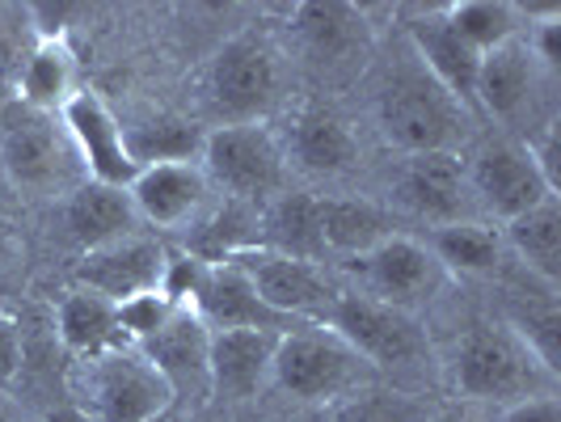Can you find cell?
<instances>
[{"label":"cell","instance_id":"cell-6","mask_svg":"<svg viewBox=\"0 0 561 422\" xmlns=\"http://www.w3.org/2000/svg\"><path fill=\"white\" fill-rule=\"evenodd\" d=\"M325 326L367 367H410L426 355V338L410 312L367 300L359 292H337L330 312H325Z\"/></svg>","mask_w":561,"mask_h":422},{"label":"cell","instance_id":"cell-15","mask_svg":"<svg viewBox=\"0 0 561 422\" xmlns=\"http://www.w3.org/2000/svg\"><path fill=\"white\" fill-rule=\"evenodd\" d=\"M275 346L279 330H211L207 385L228 401H245L271 380Z\"/></svg>","mask_w":561,"mask_h":422},{"label":"cell","instance_id":"cell-2","mask_svg":"<svg viewBox=\"0 0 561 422\" xmlns=\"http://www.w3.org/2000/svg\"><path fill=\"white\" fill-rule=\"evenodd\" d=\"M84 401L93 422H157L169 414L173 389L140 346H118L84 360Z\"/></svg>","mask_w":561,"mask_h":422},{"label":"cell","instance_id":"cell-24","mask_svg":"<svg viewBox=\"0 0 561 422\" xmlns=\"http://www.w3.org/2000/svg\"><path fill=\"white\" fill-rule=\"evenodd\" d=\"M291 152L309 173H342L355 166V136L330 111H300L291 127Z\"/></svg>","mask_w":561,"mask_h":422},{"label":"cell","instance_id":"cell-19","mask_svg":"<svg viewBox=\"0 0 561 422\" xmlns=\"http://www.w3.org/2000/svg\"><path fill=\"white\" fill-rule=\"evenodd\" d=\"M64 220H68V232L77 237L89 250H102V246H114L123 237L136 232V203H131V191L127 186H106V182H84L77 195L68 198L64 207Z\"/></svg>","mask_w":561,"mask_h":422},{"label":"cell","instance_id":"cell-1","mask_svg":"<svg viewBox=\"0 0 561 422\" xmlns=\"http://www.w3.org/2000/svg\"><path fill=\"white\" fill-rule=\"evenodd\" d=\"M451 380L456 389L473 401H519V397L545 394L553 380L536 355L524 346V338L511 326H473L469 334L456 342L451 355Z\"/></svg>","mask_w":561,"mask_h":422},{"label":"cell","instance_id":"cell-25","mask_svg":"<svg viewBox=\"0 0 561 422\" xmlns=\"http://www.w3.org/2000/svg\"><path fill=\"white\" fill-rule=\"evenodd\" d=\"M511 250L524 258V266L536 271L545 283H558L561 275V207L558 198H545L540 207L515 216L506 225Z\"/></svg>","mask_w":561,"mask_h":422},{"label":"cell","instance_id":"cell-35","mask_svg":"<svg viewBox=\"0 0 561 422\" xmlns=\"http://www.w3.org/2000/svg\"><path fill=\"white\" fill-rule=\"evenodd\" d=\"M18 367H22V338L9 321H0V389L18 376Z\"/></svg>","mask_w":561,"mask_h":422},{"label":"cell","instance_id":"cell-36","mask_svg":"<svg viewBox=\"0 0 561 422\" xmlns=\"http://www.w3.org/2000/svg\"><path fill=\"white\" fill-rule=\"evenodd\" d=\"M330 422H380V419H376V410L364 406V401H346V406H337L334 414H330Z\"/></svg>","mask_w":561,"mask_h":422},{"label":"cell","instance_id":"cell-4","mask_svg":"<svg viewBox=\"0 0 561 422\" xmlns=\"http://www.w3.org/2000/svg\"><path fill=\"white\" fill-rule=\"evenodd\" d=\"M364 367V360L330 330H296V334H279L271 380L305 406H325L334 397L351 394Z\"/></svg>","mask_w":561,"mask_h":422},{"label":"cell","instance_id":"cell-14","mask_svg":"<svg viewBox=\"0 0 561 422\" xmlns=\"http://www.w3.org/2000/svg\"><path fill=\"white\" fill-rule=\"evenodd\" d=\"M469 195V173L456 152H414L397 173V198L431 225H451L465 212Z\"/></svg>","mask_w":561,"mask_h":422},{"label":"cell","instance_id":"cell-11","mask_svg":"<svg viewBox=\"0 0 561 422\" xmlns=\"http://www.w3.org/2000/svg\"><path fill=\"white\" fill-rule=\"evenodd\" d=\"M59 123H64L68 140L81 148L93 182H106V186H131L136 182L140 166L127 152V132L118 127V118L106 111V102L98 93H72L59 111Z\"/></svg>","mask_w":561,"mask_h":422},{"label":"cell","instance_id":"cell-30","mask_svg":"<svg viewBox=\"0 0 561 422\" xmlns=\"http://www.w3.org/2000/svg\"><path fill=\"white\" fill-rule=\"evenodd\" d=\"M296 30L305 34L317 56L334 59L346 56L359 34H364V18L351 9V4H337V0H325V4H300L296 9Z\"/></svg>","mask_w":561,"mask_h":422},{"label":"cell","instance_id":"cell-28","mask_svg":"<svg viewBox=\"0 0 561 422\" xmlns=\"http://www.w3.org/2000/svg\"><path fill=\"white\" fill-rule=\"evenodd\" d=\"M426 250L435 253V262L444 271H460V275H485L499 266V253H503V241L494 228L478 225V220H451V225H439L431 232V246Z\"/></svg>","mask_w":561,"mask_h":422},{"label":"cell","instance_id":"cell-27","mask_svg":"<svg viewBox=\"0 0 561 422\" xmlns=\"http://www.w3.org/2000/svg\"><path fill=\"white\" fill-rule=\"evenodd\" d=\"M72 56L59 38L38 43L26 59H22V72H18V89H22V102L34 111H64V102L72 98Z\"/></svg>","mask_w":561,"mask_h":422},{"label":"cell","instance_id":"cell-13","mask_svg":"<svg viewBox=\"0 0 561 422\" xmlns=\"http://www.w3.org/2000/svg\"><path fill=\"white\" fill-rule=\"evenodd\" d=\"M469 173V191H478L481 203L499 216V220H515L524 212L540 207L545 198H558L545 178L536 173L528 148H515V144H490L473 157V166H465Z\"/></svg>","mask_w":561,"mask_h":422},{"label":"cell","instance_id":"cell-8","mask_svg":"<svg viewBox=\"0 0 561 422\" xmlns=\"http://www.w3.org/2000/svg\"><path fill=\"white\" fill-rule=\"evenodd\" d=\"M228 262L250 280L257 300L271 312H279L283 321L287 317H321L325 321V312L337 296L325 280V271L317 262H305V258H287V253L253 246Z\"/></svg>","mask_w":561,"mask_h":422},{"label":"cell","instance_id":"cell-38","mask_svg":"<svg viewBox=\"0 0 561 422\" xmlns=\"http://www.w3.org/2000/svg\"><path fill=\"white\" fill-rule=\"evenodd\" d=\"M9 250H13V232H9V225H0V262L9 258Z\"/></svg>","mask_w":561,"mask_h":422},{"label":"cell","instance_id":"cell-9","mask_svg":"<svg viewBox=\"0 0 561 422\" xmlns=\"http://www.w3.org/2000/svg\"><path fill=\"white\" fill-rule=\"evenodd\" d=\"M355 275L364 280L367 300H380L389 309L410 312L414 305L431 300L444 283V266L435 262V253L414 237H385L380 246L355 258Z\"/></svg>","mask_w":561,"mask_h":422},{"label":"cell","instance_id":"cell-16","mask_svg":"<svg viewBox=\"0 0 561 422\" xmlns=\"http://www.w3.org/2000/svg\"><path fill=\"white\" fill-rule=\"evenodd\" d=\"M207 346H211V330L195 309H173L165 326L152 338H144L140 351L148 364L157 367L169 380L173 397L178 394H207Z\"/></svg>","mask_w":561,"mask_h":422},{"label":"cell","instance_id":"cell-39","mask_svg":"<svg viewBox=\"0 0 561 422\" xmlns=\"http://www.w3.org/2000/svg\"><path fill=\"white\" fill-rule=\"evenodd\" d=\"M296 422H330V414H305V419H296Z\"/></svg>","mask_w":561,"mask_h":422},{"label":"cell","instance_id":"cell-33","mask_svg":"<svg viewBox=\"0 0 561 422\" xmlns=\"http://www.w3.org/2000/svg\"><path fill=\"white\" fill-rule=\"evenodd\" d=\"M494 422H561V401L553 389L533 394V397H519V401L503 406V414H499Z\"/></svg>","mask_w":561,"mask_h":422},{"label":"cell","instance_id":"cell-18","mask_svg":"<svg viewBox=\"0 0 561 422\" xmlns=\"http://www.w3.org/2000/svg\"><path fill=\"white\" fill-rule=\"evenodd\" d=\"M191 309L207 321V330H279L283 326L279 312H271L257 300L250 280L232 262L203 266V280H198Z\"/></svg>","mask_w":561,"mask_h":422},{"label":"cell","instance_id":"cell-12","mask_svg":"<svg viewBox=\"0 0 561 422\" xmlns=\"http://www.w3.org/2000/svg\"><path fill=\"white\" fill-rule=\"evenodd\" d=\"M165 266L169 253L157 241L123 237L114 246L84 253L81 266H77V283H81L84 292L106 296L111 305H123V300H136L144 292H161Z\"/></svg>","mask_w":561,"mask_h":422},{"label":"cell","instance_id":"cell-22","mask_svg":"<svg viewBox=\"0 0 561 422\" xmlns=\"http://www.w3.org/2000/svg\"><path fill=\"white\" fill-rule=\"evenodd\" d=\"M410 34H414V47H419L422 64H426V77L439 84L448 98H473L481 56L469 52V47L451 34L448 18H444V13H431V18L414 22Z\"/></svg>","mask_w":561,"mask_h":422},{"label":"cell","instance_id":"cell-3","mask_svg":"<svg viewBox=\"0 0 561 422\" xmlns=\"http://www.w3.org/2000/svg\"><path fill=\"white\" fill-rule=\"evenodd\" d=\"M198 169L237 203H262L283 186V148L262 123H228L203 136Z\"/></svg>","mask_w":561,"mask_h":422},{"label":"cell","instance_id":"cell-17","mask_svg":"<svg viewBox=\"0 0 561 422\" xmlns=\"http://www.w3.org/2000/svg\"><path fill=\"white\" fill-rule=\"evenodd\" d=\"M127 191L136 203V216L157 228H178L198 216L207 198V178L195 161H165V166H144Z\"/></svg>","mask_w":561,"mask_h":422},{"label":"cell","instance_id":"cell-41","mask_svg":"<svg viewBox=\"0 0 561 422\" xmlns=\"http://www.w3.org/2000/svg\"><path fill=\"white\" fill-rule=\"evenodd\" d=\"M0 422H4V419H0Z\"/></svg>","mask_w":561,"mask_h":422},{"label":"cell","instance_id":"cell-10","mask_svg":"<svg viewBox=\"0 0 561 422\" xmlns=\"http://www.w3.org/2000/svg\"><path fill=\"white\" fill-rule=\"evenodd\" d=\"M0 166L22 186H51L64 166L56 118L26 106L22 98L0 102Z\"/></svg>","mask_w":561,"mask_h":422},{"label":"cell","instance_id":"cell-21","mask_svg":"<svg viewBox=\"0 0 561 422\" xmlns=\"http://www.w3.org/2000/svg\"><path fill=\"white\" fill-rule=\"evenodd\" d=\"M533 84H536V56L528 52V43L511 38L503 47H494L490 56H481L473 98L494 118H511V114L524 111Z\"/></svg>","mask_w":561,"mask_h":422},{"label":"cell","instance_id":"cell-37","mask_svg":"<svg viewBox=\"0 0 561 422\" xmlns=\"http://www.w3.org/2000/svg\"><path fill=\"white\" fill-rule=\"evenodd\" d=\"M47 422H93V414L84 406H59V410L47 414Z\"/></svg>","mask_w":561,"mask_h":422},{"label":"cell","instance_id":"cell-40","mask_svg":"<svg viewBox=\"0 0 561 422\" xmlns=\"http://www.w3.org/2000/svg\"><path fill=\"white\" fill-rule=\"evenodd\" d=\"M157 422H165V419H157Z\"/></svg>","mask_w":561,"mask_h":422},{"label":"cell","instance_id":"cell-31","mask_svg":"<svg viewBox=\"0 0 561 422\" xmlns=\"http://www.w3.org/2000/svg\"><path fill=\"white\" fill-rule=\"evenodd\" d=\"M203 136L186 123H148L140 132H127V152L136 166H165V161H191Z\"/></svg>","mask_w":561,"mask_h":422},{"label":"cell","instance_id":"cell-23","mask_svg":"<svg viewBox=\"0 0 561 422\" xmlns=\"http://www.w3.org/2000/svg\"><path fill=\"white\" fill-rule=\"evenodd\" d=\"M317 228H321L325 250L351 253V258H359L371 246H380L385 237H393L389 216L364 198H317Z\"/></svg>","mask_w":561,"mask_h":422},{"label":"cell","instance_id":"cell-20","mask_svg":"<svg viewBox=\"0 0 561 422\" xmlns=\"http://www.w3.org/2000/svg\"><path fill=\"white\" fill-rule=\"evenodd\" d=\"M56 330L59 342L72 355H81V360L106 355V351H118V346H131L127 334H123V321H118V305H111L98 292H84V287H72L59 300Z\"/></svg>","mask_w":561,"mask_h":422},{"label":"cell","instance_id":"cell-26","mask_svg":"<svg viewBox=\"0 0 561 422\" xmlns=\"http://www.w3.org/2000/svg\"><path fill=\"white\" fill-rule=\"evenodd\" d=\"M262 250L317 262V258L325 253V246H321V228H317V198L283 195L279 203L262 216Z\"/></svg>","mask_w":561,"mask_h":422},{"label":"cell","instance_id":"cell-5","mask_svg":"<svg viewBox=\"0 0 561 422\" xmlns=\"http://www.w3.org/2000/svg\"><path fill=\"white\" fill-rule=\"evenodd\" d=\"M211 111L228 123H257L279 98V56L266 38L237 34L216 52L207 68Z\"/></svg>","mask_w":561,"mask_h":422},{"label":"cell","instance_id":"cell-7","mask_svg":"<svg viewBox=\"0 0 561 422\" xmlns=\"http://www.w3.org/2000/svg\"><path fill=\"white\" fill-rule=\"evenodd\" d=\"M380 132L405 157L448 152L456 136V106L431 77H397L380 93Z\"/></svg>","mask_w":561,"mask_h":422},{"label":"cell","instance_id":"cell-29","mask_svg":"<svg viewBox=\"0 0 561 422\" xmlns=\"http://www.w3.org/2000/svg\"><path fill=\"white\" fill-rule=\"evenodd\" d=\"M444 18H448L451 34L478 56H490L494 47L511 43L519 30L515 4H503V0H460V4L444 9Z\"/></svg>","mask_w":561,"mask_h":422},{"label":"cell","instance_id":"cell-34","mask_svg":"<svg viewBox=\"0 0 561 422\" xmlns=\"http://www.w3.org/2000/svg\"><path fill=\"white\" fill-rule=\"evenodd\" d=\"M528 52H533L536 64H545V68H558L561 64V13L558 9H549V13H545V22L533 30Z\"/></svg>","mask_w":561,"mask_h":422},{"label":"cell","instance_id":"cell-32","mask_svg":"<svg viewBox=\"0 0 561 422\" xmlns=\"http://www.w3.org/2000/svg\"><path fill=\"white\" fill-rule=\"evenodd\" d=\"M173 300H169L165 292H144L136 300H123L118 305V321H123V334L131 346H140L144 338H152L161 326H165L169 317H173Z\"/></svg>","mask_w":561,"mask_h":422}]
</instances>
